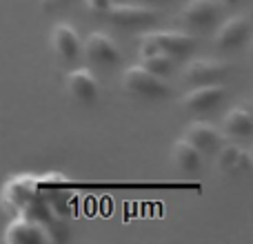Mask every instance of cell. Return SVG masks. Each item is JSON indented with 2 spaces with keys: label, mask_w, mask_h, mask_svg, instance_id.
Returning <instances> with one entry per match:
<instances>
[{
  "label": "cell",
  "mask_w": 253,
  "mask_h": 244,
  "mask_svg": "<svg viewBox=\"0 0 253 244\" xmlns=\"http://www.w3.org/2000/svg\"><path fill=\"white\" fill-rule=\"evenodd\" d=\"M227 96V87L220 82H209L202 84V87H196L182 96L180 100V107L184 111H191V114H205V111H211L220 105Z\"/></svg>",
  "instance_id": "2"
},
{
  "label": "cell",
  "mask_w": 253,
  "mask_h": 244,
  "mask_svg": "<svg viewBox=\"0 0 253 244\" xmlns=\"http://www.w3.org/2000/svg\"><path fill=\"white\" fill-rule=\"evenodd\" d=\"M87 7L96 13H107V9L111 7V0H84Z\"/></svg>",
  "instance_id": "17"
},
{
  "label": "cell",
  "mask_w": 253,
  "mask_h": 244,
  "mask_svg": "<svg viewBox=\"0 0 253 244\" xmlns=\"http://www.w3.org/2000/svg\"><path fill=\"white\" fill-rule=\"evenodd\" d=\"M227 4H236V2H240V0H224Z\"/></svg>",
  "instance_id": "18"
},
{
  "label": "cell",
  "mask_w": 253,
  "mask_h": 244,
  "mask_svg": "<svg viewBox=\"0 0 253 244\" xmlns=\"http://www.w3.org/2000/svg\"><path fill=\"white\" fill-rule=\"evenodd\" d=\"M44 240H47V236L42 233V229L27 222V220H16L4 231V242L9 244H40Z\"/></svg>",
  "instance_id": "13"
},
{
  "label": "cell",
  "mask_w": 253,
  "mask_h": 244,
  "mask_svg": "<svg viewBox=\"0 0 253 244\" xmlns=\"http://www.w3.org/2000/svg\"><path fill=\"white\" fill-rule=\"evenodd\" d=\"M218 169L222 173H247L251 169V156L249 151L236 147V144H222L218 149Z\"/></svg>",
  "instance_id": "12"
},
{
  "label": "cell",
  "mask_w": 253,
  "mask_h": 244,
  "mask_svg": "<svg viewBox=\"0 0 253 244\" xmlns=\"http://www.w3.org/2000/svg\"><path fill=\"white\" fill-rule=\"evenodd\" d=\"M251 34V20L247 16H233L222 22L215 34V44L222 49H236L247 42Z\"/></svg>",
  "instance_id": "7"
},
{
  "label": "cell",
  "mask_w": 253,
  "mask_h": 244,
  "mask_svg": "<svg viewBox=\"0 0 253 244\" xmlns=\"http://www.w3.org/2000/svg\"><path fill=\"white\" fill-rule=\"evenodd\" d=\"M67 91L80 105H93L100 96V84L89 69H74L67 76Z\"/></svg>",
  "instance_id": "4"
},
{
  "label": "cell",
  "mask_w": 253,
  "mask_h": 244,
  "mask_svg": "<svg viewBox=\"0 0 253 244\" xmlns=\"http://www.w3.org/2000/svg\"><path fill=\"white\" fill-rule=\"evenodd\" d=\"M109 20L120 27H140L149 25L156 20V9L138 7V4H118V7H109Z\"/></svg>",
  "instance_id": "11"
},
{
  "label": "cell",
  "mask_w": 253,
  "mask_h": 244,
  "mask_svg": "<svg viewBox=\"0 0 253 244\" xmlns=\"http://www.w3.org/2000/svg\"><path fill=\"white\" fill-rule=\"evenodd\" d=\"M83 49H84V53H87L89 62L100 65V67H114V65H118L120 58H123L116 40L109 38L107 34H100V31L89 34Z\"/></svg>",
  "instance_id": "3"
},
{
  "label": "cell",
  "mask_w": 253,
  "mask_h": 244,
  "mask_svg": "<svg viewBox=\"0 0 253 244\" xmlns=\"http://www.w3.org/2000/svg\"><path fill=\"white\" fill-rule=\"evenodd\" d=\"M184 140L193 144L200 153H215L222 147V133L209 122H191L184 131Z\"/></svg>",
  "instance_id": "8"
},
{
  "label": "cell",
  "mask_w": 253,
  "mask_h": 244,
  "mask_svg": "<svg viewBox=\"0 0 253 244\" xmlns=\"http://www.w3.org/2000/svg\"><path fill=\"white\" fill-rule=\"evenodd\" d=\"M227 62L220 60H207V58H196L189 60L182 69V78L193 84H209L220 82V78L227 76Z\"/></svg>",
  "instance_id": "5"
},
{
  "label": "cell",
  "mask_w": 253,
  "mask_h": 244,
  "mask_svg": "<svg viewBox=\"0 0 253 244\" xmlns=\"http://www.w3.org/2000/svg\"><path fill=\"white\" fill-rule=\"evenodd\" d=\"M224 131L236 138H249L253 133V116L245 107H236L224 116Z\"/></svg>",
  "instance_id": "15"
},
{
  "label": "cell",
  "mask_w": 253,
  "mask_h": 244,
  "mask_svg": "<svg viewBox=\"0 0 253 244\" xmlns=\"http://www.w3.org/2000/svg\"><path fill=\"white\" fill-rule=\"evenodd\" d=\"M56 2H60V0H56Z\"/></svg>",
  "instance_id": "19"
},
{
  "label": "cell",
  "mask_w": 253,
  "mask_h": 244,
  "mask_svg": "<svg viewBox=\"0 0 253 244\" xmlns=\"http://www.w3.org/2000/svg\"><path fill=\"white\" fill-rule=\"evenodd\" d=\"M51 44L56 49V53L67 62H74L76 58L80 56V38H78V31L74 29L71 25L67 22H58L51 31Z\"/></svg>",
  "instance_id": "10"
},
{
  "label": "cell",
  "mask_w": 253,
  "mask_h": 244,
  "mask_svg": "<svg viewBox=\"0 0 253 244\" xmlns=\"http://www.w3.org/2000/svg\"><path fill=\"white\" fill-rule=\"evenodd\" d=\"M123 87L129 93H135V96L142 98H162L169 93V87L165 84V80L160 76L151 74L149 69H144L142 65H131L129 69H125Z\"/></svg>",
  "instance_id": "1"
},
{
  "label": "cell",
  "mask_w": 253,
  "mask_h": 244,
  "mask_svg": "<svg viewBox=\"0 0 253 244\" xmlns=\"http://www.w3.org/2000/svg\"><path fill=\"white\" fill-rule=\"evenodd\" d=\"M142 67L144 69H149L151 74L156 76H169L171 69H173V60H171V56H167V53L158 51V53H151V56H144L142 58Z\"/></svg>",
  "instance_id": "16"
},
{
  "label": "cell",
  "mask_w": 253,
  "mask_h": 244,
  "mask_svg": "<svg viewBox=\"0 0 253 244\" xmlns=\"http://www.w3.org/2000/svg\"><path fill=\"white\" fill-rule=\"evenodd\" d=\"M171 158H173V164L178 166L180 171H187V173L198 171L200 169V164H202V153L184 138H180V140H175L173 142Z\"/></svg>",
  "instance_id": "14"
},
{
  "label": "cell",
  "mask_w": 253,
  "mask_h": 244,
  "mask_svg": "<svg viewBox=\"0 0 253 244\" xmlns=\"http://www.w3.org/2000/svg\"><path fill=\"white\" fill-rule=\"evenodd\" d=\"M220 16V4L215 0H189L182 9V22L196 29H207L215 25Z\"/></svg>",
  "instance_id": "6"
},
{
  "label": "cell",
  "mask_w": 253,
  "mask_h": 244,
  "mask_svg": "<svg viewBox=\"0 0 253 244\" xmlns=\"http://www.w3.org/2000/svg\"><path fill=\"white\" fill-rule=\"evenodd\" d=\"M151 34L156 38L158 49L171 58H182L196 47V38L187 31H151Z\"/></svg>",
  "instance_id": "9"
}]
</instances>
